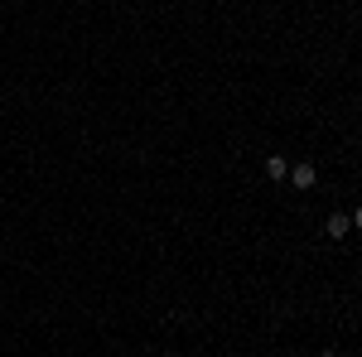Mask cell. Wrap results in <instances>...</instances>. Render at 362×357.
I'll use <instances>...</instances> for the list:
<instances>
[{
	"label": "cell",
	"mask_w": 362,
	"mask_h": 357,
	"mask_svg": "<svg viewBox=\"0 0 362 357\" xmlns=\"http://www.w3.org/2000/svg\"><path fill=\"white\" fill-rule=\"evenodd\" d=\"M285 184H295V189H314V184H319V174H314V165H295Z\"/></svg>",
	"instance_id": "6da1fadb"
},
{
	"label": "cell",
	"mask_w": 362,
	"mask_h": 357,
	"mask_svg": "<svg viewBox=\"0 0 362 357\" xmlns=\"http://www.w3.org/2000/svg\"><path fill=\"white\" fill-rule=\"evenodd\" d=\"M348 227H353V218H348V213H329V222H324V232H329L334 242H343V237H348Z\"/></svg>",
	"instance_id": "7a4b0ae2"
},
{
	"label": "cell",
	"mask_w": 362,
	"mask_h": 357,
	"mask_svg": "<svg viewBox=\"0 0 362 357\" xmlns=\"http://www.w3.org/2000/svg\"><path fill=\"white\" fill-rule=\"evenodd\" d=\"M266 179H271V184L290 179V165H285V155H266Z\"/></svg>",
	"instance_id": "3957f363"
},
{
	"label": "cell",
	"mask_w": 362,
	"mask_h": 357,
	"mask_svg": "<svg viewBox=\"0 0 362 357\" xmlns=\"http://www.w3.org/2000/svg\"><path fill=\"white\" fill-rule=\"evenodd\" d=\"M353 227H358V232H362V203H358V208H353Z\"/></svg>",
	"instance_id": "277c9868"
},
{
	"label": "cell",
	"mask_w": 362,
	"mask_h": 357,
	"mask_svg": "<svg viewBox=\"0 0 362 357\" xmlns=\"http://www.w3.org/2000/svg\"><path fill=\"white\" fill-rule=\"evenodd\" d=\"M319 357H338V353H334V348H324V353H319Z\"/></svg>",
	"instance_id": "5b68a950"
}]
</instances>
